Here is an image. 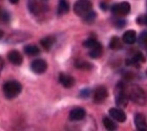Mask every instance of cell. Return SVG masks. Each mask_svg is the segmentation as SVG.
Here are the masks:
<instances>
[{
    "label": "cell",
    "instance_id": "cell-1",
    "mask_svg": "<svg viewBox=\"0 0 147 131\" xmlns=\"http://www.w3.org/2000/svg\"><path fill=\"white\" fill-rule=\"evenodd\" d=\"M126 93L129 100H131L134 103L139 105H145L147 103L146 93L140 86L131 85L129 87H126Z\"/></svg>",
    "mask_w": 147,
    "mask_h": 131
},
{
    "label": "cell",
    "instance_id": "cell-27",
    "mask_svg": "<svg viewBox=\"0 0 147 131\" xmlns=\"http://www.w3.org/2000/svg\"><path fill=\"white\" fill-rule=\"evenodd\" d=\"M138 22H140V23H144V24L147 25V15L144 16V17H141L140 20L138 19Z\"/></svg>",
    "mask_w": 147,
    "mask_h": 131
},
{
    "label": "cell",
    "instance_id": "cell-23",
    "mask_svg": "<svg viewBox=\"0 0 147 131\" xmlns=\"http://www.w3.org/2000/svg\"><path fill=\"white\" fill-rule=\"evenodd\" d=\"M9 19V14L5 12V11H3V9H0V21L2 22H7Z\"/></svg>",
    "mask_w": 147,
    "mask_h": 131
},
{
    "label": "cell",
    "instance_id": "cell-13",
    "mask_svg": "<svg viewBox=\"0 0 147 131\" xmlns=\"http://www.w3.org/2000/svg\"><path fill=\"white\" fill-rule=\"evenodd\" d=\"M103 125H104L105 129L107 131H116L118 129V125H117L116 121L113 118L104 116L103 118Z\"/></svg>",
    "mask_w": 147,
    "mask_h": 131
},
{
    "label": "cell",
    "instance_id": "cell-26",
    "mask_svg": "<svg viewBox=\"0 0 147 131\" xmlns=\"http://www.w3.org/2000/svg\"><path fill=\"white\" fill-rule=\"evenodd\" d=\"M125 20H122V19H121V20H119V21L118 22H116V25H118V28H124V26H125Z\"/></svg>",
    "mask_w": 147,
    "mask_h": 131
},
{
    "label": "cell",
    "instance_id": "cell-14",
    "mask_svg": "<svg viewBox=\"0 0 147 131\" xmlns=\"http://www.w3.org/2000/svg\"><path fill=\"white\" fill-rule=\"evenodd\" d=\"M137 41V33L135 31H127L123 35V42H125L126 44H134Z\"/></svg>",
    "mask_w": 147,
    "mask_h": 131
},
{
    "label": "cell",
    "instance_id": "cell-28",
    "mask_svg": "<svg viewBox=\"0 0 147 131\" xmlns=\"http://www.w3.org/2000/svg\"><path fill=\"white\" fill-rule=\"evenodd\" d=\"M9 2L13 3V4H16V3L19 2V0H9Z\"/></svg>",
    "mask_w": 147,
    "mask_h": 131
},
{
    "label": "cell",
    "instance_id": "cell-12",
    "mask_svg": "<svg viewBox=\"0 0 147 131\" xmlns=\"http://www.w3.org/2000/svg\"><path fill=\"white\" fill-rule=\"evenodd\" d=\"M7 58H9V62L14 65H21L22 61H23L21 54L19 52H17V50H11L7 54Z\"/></svg>",
    "mask_w": 147,
    "mask_h": 131
},
{
    "label": "cell",
    "instance_id": "cell-30",
    "mask_svg": "<svg viewBox=\"0 0 147 131\" xmlns=\"http://www.w3.org/2000/svg\"><path fill=\"white\" fill-rule=\"evenodd\" d=\"M3 35H4V33H3V32L0 30V39H1V38L3 37Z\"/></svg>",
    "mask_w": 147,
    "mask_h": 131
},
{
    "label": "cell",
    "instance_id": "cell-10",
    "mask_svg": "<svg viewBox=\"0 0 147 131\" xmlns=\"http://www.w3.org/2000/svg\"><path fill=\"white\" fill-rule=\"evenodd\" d=\"M135 125L138 131H147V122L142 113H137L135 116Z\"/></svg>",
    "mask_w": 147,
    "mask_h": 131
},
{
    "label": "cell",
    "instance_id": "cell-2",
    "mask_svg": "<svg viewBox=\"0 0 147 131\" xmlns=\"http://www.w3.org/2000/svg\"><path fill=\"white\" fill-rule=\"evenodd\" d=\"M22 90L21 84L17 81H9L6 82L3 86V92L7 99H14L17 95H19V93Z\"/></svg>",
    "mask_w": 147,
    "mask_h": 131
},
{
    "label": "cell",
    "instance_id": "cell-3",
    "mask_svg": "<svg viewBox=\"0 0 147 131\" xmlns=\"http://www.w3.org/2000/svg\"><path fill=\"white\" fill-rule=\"evenodd\" d=\"M74 11L78 16L84 18L92 12V4L89 0H78L74 5Z\"/></svg>",
    "mask_w": 147,
    "mask_h": 131
},
{
    "label": "cell",
    "instance_id": "cell-9",
    "mask_svg": "<svg viewBox=\"0 0 147 131\" xmlns=\"http://www.w3.org/2000/svg\"><path fill=\"white\" fill-rule=\"evenodd\" d=\"M109 116L113 118L116 122L123 123L126 121V113L120 108H110L109 109Z\"/></svg>",
    "mask_w": 147,
    "mask_h": 131
},
{
    "label": "cell",
    "instance_id": "cell-5",
    "mask_svg": "<svg viewBox=\"0 0 147 131\" xmlns=\"http://www.w3.org/2000/svg\"><path fill=\"white\" fill-rule=\"evenodd\" d=\"M130 4L128 2H120L113 4V7H111V12L115 14L116 16H119V17H124V16H127L130 13Z\"/></svg>",
    "mask_w": 147,
    "mask_h": 131
},
{
    "label": "cell",
    "instance_id": "cell-18",
    "mask_svg": "<svg viewBox=\"0 0 147 131\" xmlns=\"http://www.w3.org/2000/svg\"><path fill=\"white\" fill-rule=\"evenodd\" d=\"M24 52L28 56H31V57H34L40 54V49L37 47L36 45H28L24 47Z\"/></svg>",
    "mask_w": 147,
    "mask_h": 131
},
{
    "label": "cell",
    "instance_id": "cell-4",
    "mask_svg": "<svg viewBox=\"0 0 147 131\" xmlns=\"http://www.w3.org/2000/svg\"><path fill=\"white\" fill-rule=\"evenodd\" d=\"M128 97L126 93V87L123 84L119 83L116 88V103L118 106L124 107L128 102Z\"/></svg>",
    "mask_w": 147,
    "mask_h": 131
},
{
    "label": "cell",
    "instance_id": "cell-20",
    "mask_svg": "<svg viewBox=\"0 0 147 131\" xmlns=\"http://www.w3.org/2000/svg\"><path fill=\"white\" fill-rule=\"evenodd\" d=\"M102 55V45H99L95 48H92L89 50V57L92 59H98Z\"/></svg>",
    "mask_w": 147,
    "mask_h": 131
},
{
    "label": "cell",
    "instance_id": "cell-24",
    "mask_svg": "<svg viewBox=\"0 0 147 131\" xmlns=\"http://www.w3.org/2000/svg\"><path fill=\"white\" fill-rule=\"evenodd\" d=\"M95 18H96V14L94 12H92V13H89L88 15L86 16V17H84V19H85V21H87V22H92V21H94L95 20Z\"/></svg>",
    "mask_w": 147,
    "mask_h": 131
},
{
    "label": "cell",
    "instance_id": "cell-21",
    "mask_svg": "<svg viewBox=\"0 0 147 131\" xmlns=\"http://www.w3.org/2000/svg\"><path fill=\"white\" fill-rule=\"evenodd\" d=\"M83 45L85 46V47H87V48L92 49V48H95V47H97V46H99V45H101V44H100L96 39L90 38V39L86 40L85 42L83 43Z\"/></svg>",
    "mask_w": 147,
    "mask_h": 131
},
{
    "label": "cell",
    "instance_id": "cell-7",
    "mask_svg": "<svg viewBox=\"0 0 147 131\" xmlns=\"http://www.w3.org/2000/svg\"><path fill=\"white\" fill-rule=\"evenodd\" d=\"M31 69L35 73H38V75L45 73L46 69H47V63L44 60H42V59H36V60L32 62Z\"/></svg>",
    "mask_w": 147,
    "mask_h": 131
},
{
    "label": "cell",
    "instance_id": "cell-25",
    "mask_svg": "<svg viewBox=\"0 0 147 131\" xmlns=\"http://www.w3.org/2000/svg\"><path fill=\"white\" fill-rule=\"evenodd\" d=\"M89 95H90V89H83L82 91L80 92V97L81 98H88Z\"/></svg>",
    "mask_w": 147,
    "mask_h": 131
},
{
    "label": "cell",
    "instance_id": "cell-16",
    "mask_svg": "<svg viewBox=\"0 0 147 131\" xmlns=\"http://www.w3.org/2000/svg\"><path fill=\"white\" fill-rule=\"evenodd\" d=\"M69 12V4L66 0H59L58 4V14L59 15H64Z\"/></svg>",
    "mask_w": 147,
    "mask_h": 131
},
{
    "label": "cell",
    "instance_id": "cell-11",
    "mask_svg": "<svg viewBox=\"0 0 147 131\" xmlns=\"http://www.w3.org/2000/svg\"><path fill=\"white\" fill-rule=\"evenodd\" d=\"M59 82L65 88H71L75 85V79L71 76H68L66 73H60L59 76Z\"/></svg>",
    "mask_w": 147,
    "mask_h": 131
},
{
    "label": "cell",
    "instance_id": "cell-6",
    "mask_svg": "<svg viewBox=\"0 0 147 131\" xmlns=\"http://www.w3.org/2000/svg\"><path fill=\"white\" fill-rule=\"evenodd\" d=\"M108 91L106 87L104 86H99L98 88L96 89L94 92V102L96 104H101L105 101V99L107 98Z\"/></svg>",
    "mask_w": 147,
    "mask_h": 131
},
{
    "label": "cell",
    "instance_id": "cell-22",
    "mask_svg": "<svg viewBox=\"0 0 147 131\" xmlns=\"http://www.w3.org/2000/svg\"><path fill=\"white\" fill-rule=\"evenodd\" d=\"M76 67L77 68H80V69H90L92 68V65L87 63V62L84 61H78L76 62Z\"/></svg>",
    "mask_w": 147,
    "mask_h": 131
},
{
    "label": "cell",
    "instance_id": "cell-17",
    "mask_svg": "<svg viewBox=\"0 0 147 131\" xmlns=\"http://www.w3.org/2000/svg\"><path fill=\"white\" fill-rule=\"evenodd\" d=\"M144 61H145V58H144V56L142 55V52H137L134 57H131V58L127 61V64L135 65V64H139V63H143Z\"/></svg>",
    "mask_w": 147,
    "mask_h": 131
},
{
    "label": "cell",
    "instance_id": "cell-8",
    "mask_svg": "<svg viewBox=\"0 0 147 131\" xmlns=\"http://www.w3.org/2000/svg\"><path fill=\"white\" fill-rule=\"evenodd\" d=\"M85 110L81 107H77V108H74L69 113V120L71 122H79V121H82L85 118Z\"/></svg>",
    "mask_w": 147,
    "mask_h": 131
},
{
    "label": "cell",
    "instance_id": "cell-15",
    "mask_svg": "<svg viewBox=\"0 0 147 131\" xmlns=\"http://www.w3.org/2000/svg\"><path fill=\"white\" fill-rule=\"evenodd\" d=\"M54 43H55V37H53V36H47L41 40V45H42L43 48L46 49V50H49V49L52 48V46L54 45Z\"/></svg>",
    "mask_w": 147,
    "mask_h": 131
},
{
    "label": "cell",
    "instance_id": "cell-29",
    "mask_svg": "<svg viewBox=\"0 0 147 131\" xmlns=\"http://www.w3.org/2000/svg\"><path fill=\"white\" fill-rule=\"evenodd\" d=\"M2 66H3V61L0 59V71H1V69H2Z\"/></svg>",
    "mask_w": 147,
    "mask_h": 131
},
{
    "label": "cell",
    "instance_id": "cell-19",
    "mask_svg": "<svg viewBox=\"0 0 147 131\" xmlns=\"http://www.w3.org/2000/svg\"><path fill=\"white\" fill-rule=\"evenodd\" d=\"M121 46H122V42H121L120 38H118V37H113V38L110 39L109 47L111 49H113V50H116V49H120L121 48Z\"/></svg>",
    "mask_w": 147,
    "mask_h": 131
}]
</instances>
